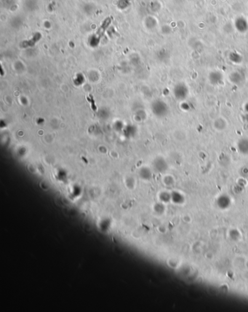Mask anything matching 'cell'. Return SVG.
Returning a JSON list of instances; mask_svg holds the SVG:
<instances>
[{"instance_id":"cell-2","label":"cell","mask_w":248,"mask_h":312,"mask_svg":"<svg viewBox=\"0 0 248 312\" xmlns=\"http://www.w3.org/2000/svg\"><path fill=\"white\" fill-rule=\"evenodd\" d=\"M173 94L176 99L178 101H183L188 98V94H189V90H188V87L185 84L179 83V84L176 85L175 87H174Z\"/></svg>"},{"instance_id":"cell-8","label":"cell","mask_w":248,"mask_h":312,"mask_svg":"<svg viewBox=\"0 0 248 312\" xmlns=\"http://www.w3.org/2000/svg\"><path fill=\"white\" fill-rule=\"evenodd\" d=\"M140 175L141 178L144 180H149L152 176V174H151V172L149 168H143L140 171Z\"/></svg>"},{"instance_id":"cell-12","label":"cell","mask_w":248,"mask_h":312,"mask_svg":"<svg viewBox=\"0 0 248 312\" xmlns=\"http://www.w3.org/2000/svg\"><path fill=\"white\" fill-rule=\"evenodd\" d=\"M245 110L246 113L248 114V103H247L245 104Z\"/></svg>"},{"instance_id":"cell-13","label":"cell","mask_w":248,"mask_h":312,"mask_svg":"<svg viewBox=\"0 0 248 312\" xmlns=\"http://www.w3.org/2000/svg\"><path fill=\"white\" fill-rule=\"evenodd\" d=\"M245 119H246V121H247L248 122V114H246V117H245Z\"/></svg>"},{"instance_id":"cell-1","label":"cell","mask_w":248,"mask_h":312,"mask_svg":"<svg viewBox=\"0 0 248 312\" xmlns=\"http://www.w3.org/2000/svg\"><path fill=\"white\" fill-rule=\"evenodd\" d=\"M151 110L156 117L162 118L167 115L169 112V107L165 101L162 100H157L153 102L151 105Z\"/></svg>"},{"instance_id":"cell-7","label":"cell","mask_w":248,"mask_h":312,"mask_svg":"<svg viewBox=\"0 0 248 312\" xmlns=\"http://www.w3.org/2000/svg\"><path fill=\"white\" fill-rule=\"evenodd\" d=\"M210 82L213 85H218L221 82V81L222 80V77L220 74V73L218 72H213L211 73L210 77Z\"/></svg>"},{"instance_id":"cell-11","label":"cell","mask_w":248,"mask_h":312,"mask_svg":"<svg viewBox=\"0 0 248 312\" xmlns=\"http://www.w3.org/2000/svg\"><path fill=\"white\" fill-rule=\"evenodd\" d=\"M165 210V206L163 204H157L155 207V211L157 212L158 213H162Z\"/></svg>"},{"instance_id":"cell-5","label":"cell","mask_w":248,"mask_h":312,"mask_svg":"<svg viewBox=\"0 0 248 312\" xmlns=\"http://www.w3.org/2000/svg\"><path fill=\"white\" fill-rule=\"evenodd\" d=\"M237 149L242 154H248V138H242L237 143Z\"/></svg>"},{"instance_id":"cell-4","label":"cell","mask_w":248,"mask_h":312,"mask_svg":"<svg viewBox=\"0 0 248 312\" xmlns=\"http://www.w3.org/2000/svg\"><path fill=\"white\" fill-rule=\"evenodd\" d=\"M153 167H154L156 170L158 171V172L163 173L167 170V164L163 158L159 157L156 159L154 162H153Z\"/></svg>"},{"instance_id":"cell-10","label":"cell","mask_w":248,"mask_h":312,"mask_svg":"<svg viewBox=\"0 0 248 312\" xmlns=\"http://www.w3.org/2000/svg\"><path fill=\"white\" fill-rule=\"evenodd\" d=\"M229 235H230L231 238L233 239V240H237L239 237V233L237 231H236V230H231Z\"/></svg>"},{"instance_id":"cell-9","label":"cell","mask_w":248,"mask_h":312,"mask_svg":"<svg viewBox=\"0 0 248 312\" xmlns=\"http://www.w3.org/2000/svg\"><path fill=\"white\" fill-rule=\"evenodd\" d=\"M159 199L164 203L169 202L171 200V193L168 192H162L161 194L159 195Z\"/></svg>"},{"instance_id":"cell-6","label":"cell","mask_w":248,"mask_h":312,"mask_svg":"<svg viewBox=\"0 0 248 312\" xmlns=\"http://www.w3.org/2000/svg\"><path fill=\"white\" fill-rule=\"evenodd\" d=\"M184 200H185V198L181 193L178 191H173V193H171V201H173L175 204L181 205L184 202Z\"/></svg>"},{"instance_id":"cell-3","label":"cell","mask_w":248,"mask_h":312,"mask_svg":"<svg viewBox=\"0 0 248 312\" xmlns=\"http://www.w3.org/2000/svg\"><path fill=\"white\" fill-rule=\"evenodd\" d=\"M231 203V198L226 194H222L217 199V205L222 210H225L230 207Z\"/></svg>"}]
</instances>
